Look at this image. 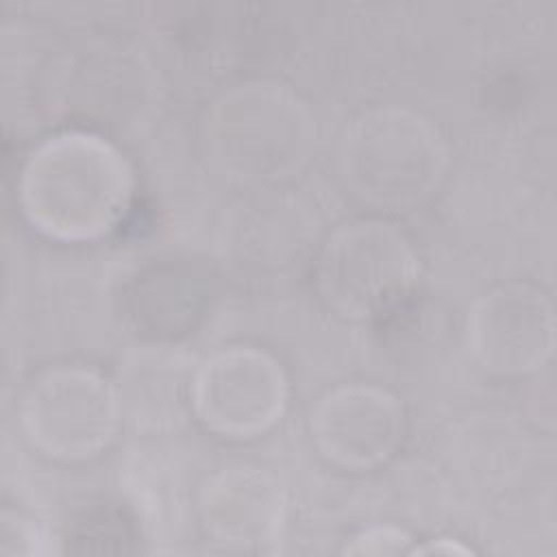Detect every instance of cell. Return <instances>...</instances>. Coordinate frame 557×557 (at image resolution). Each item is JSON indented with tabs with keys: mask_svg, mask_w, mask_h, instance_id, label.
<instances>
[{
	"mask_svg": "<svg viewBox=\"0 0 557 557\" xmlns=\"http://www.w3.org/2000/svg\"><path fill=\"white\" fill-rule=\"evenodd\" d=\"M191 379L183 355L168 346H141L117 370L120 413L144 429H170L191 409Z\"/></svg>",
	"mask_w": 557,
	"mask_h": 557,
	"instance_id": "cell-9",
	"label": "cell"
},
{
	"mask_svg": "<svg viewBox=\"0 0 557 557\" xmlns=\"http://www.w3.org/2000/svg\"><path fill=\"white\" fill-rule=\"evenodd\" d=\"M553 331L548 298L520 283L487 292L468 313V344L496 372L520 374L542 366L553 350Z\"/></svg>",
	"mask_w": 557,
	"mask_h": 557,
	"instance_id": "cell-7",
	"label": "cell"
},
{
	"mask_svg": "<svg viewBox=\"0 0 557 557\" xmlns=\"http://www.w3.org/2000/svg\"><path fill=\"white\" fill-rule=\"evenodd\" d=\"M287 381L268 352L250 346L224 348L207 357L191 379V409L213 431L250 437L283 411Z\"/></svg>",
	"mask_w": 557,
	"mask_h": 557,
	"instance_id": "cell-6",
	"label": "cell"
},
{
	"mask_svg": "<svg viewBox=\"0 0 557 557\" xmlns=\"http://www.w3.org/2000/svg\"><path fill=\"white\" fill-rule=\"evenodd\" d=\"M207 148L224 172L272 181L296 170L311 141V120L285 85L255 81L224 91L205 120Z\"/></svg>",
	"mask_w": 557,
	"mask_h": 557,
	"instance_id": "cell-2",
	"label": "cell"
},
{
	"mask_svg": "<svg viewBox=\"0 0 557 557\" xmlns=\"http://www.w3.org/2000/svg\"><path fill=\"white\" fill-rule=\"evenodd\" d=\"M131 170L100 135L65 131L44 139L26 159L20 200L28 220L59 239L107 233L131 198Z\"/></svg>",
	"mask_w": 557,
	"mask_h": 557,
	"instance_id": "cell-1",
	"label": "cell"
},
{
	"mask_svg": "<svg viewBox=\"0 0 557 557\" xmlns=\"http://www.w3.org/2000/svg\"><path fill=\"white\" fill-rule=\"evenodd\" d=\"M20 413L33 444L65 459L98 453L122 416L115 385L83 366H57L37 374L24 392Z\"/></svg>",
	"mask_w": 557,
	"mask_h": 557,
	"instance_id": "cell-5",
	"label": "cell"
},
{
	"mask_svg": "<svg viewBox=\"0 0 557 557\" xmlns=\"http://www.w3.org/2000/svg\"><path fill=\"white\" fill-rule=\"evenodd\" d=\"M311 431L322 453L352 468L385 459L403 433V407L383 387L352 383L329 389L311 413Z\"/></svg>",
	"mask_w": 557,
	"mask_h": 557,
	"instance_id": "cell-8",
	"label": "cell"
},
{
	"mask_svg": "<svg viewBox=\"0 0 557 557\" xmlns=\"http://www.w3.org/2000/svg\"><path fill=\"white\" fill-rule=\"evenodd\" d=\"M446 161L431 120L403 107H376L357 115L339 141L346 183L368 202L407 207L437 183Z\"/></svg>",
	"mask_w": 557,
	"mask_h": 557,
	"instance_id": "cell-3",
	"label": "cell"
},
{
	"mask_svg": "<svg viewBox=\"0 0 557 557\" xmlns=\"http://www.w3.org/2000/svg\"><path fill=\"white\" fill-rule=\"evenodd\" d=\"M248 222L259 226V231L244 228V250L257 261H287L305 244V215L296 207L270 205L261 209V224L255 215Z\"/></svg>",
	"mask_w": 557,
	"mask_h": 557,
	"instance_id": "cell-11",
	"label": "cell"
},
{
	"mask_svg": "<svg viewBox=\"0 0 557 557\" xmlns=\"http://www.w3.org/2000/svg\"><path fill=\"white\" fill-rule=\"evenodd\" d=\"M418 274L416 252L385 220H357L326 239L315 263L324 300L344 315L368 318L396 305Z\"/></svg>",
	"mask_w": 557,
	"mask_h": 557,
	"instance_id": "cell-4",
	"label": "cell"
},
{
	"mask_svg": "<svg viewBox=\"0 0 557 557\" xmlns=\"http://www.w3.org/2000/svg\"><path fill=\"white\" fill-rule=\"evenodd\" d=\"M202 513L224 540H263L281 513V490L261 468L233 466L202 487Z\"/></svg>",
	"mask_w": 557,
	"mask_h": 557,
	"instance_id": "cell-10",
	"label": "cell"
}]
</instances>
